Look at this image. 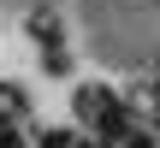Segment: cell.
Returning <instances> with one entry per match:
<instances>
[{
	"instance_id": "5",
	"label": "cell",
	"mask_w": 160,
	"mask_h": 148,
	"mask_svg": "<svg viewBox=\"0 0 160 148\" xmlns=\"http://www.w3.org/2000/svg\"><path fill=\"white\" fill-rule=\"evenodd\" d=\"M24 107H30V95H24L18 83H0V119H18Z\"/></svg>"
},
{
	"instance_id": "4",
	"label": "cell",
	"mask_w": 160,
	"mask_h": 148,
	"mask_svg": "<svg viewBox=\"0 0 160 148\" xmlns=\"http://www.w3.org/2000/svg\"><path fill=\"white\" fill-rule=\"evenodd\" d=\"M30 36H36L42 47H53V42H59V18H53V12H36V18H30Z\"/></svg>"
},
{
	"instance_id": "6",
	"label": "cell",
	"mask_w": 160,
	"mask_h": 148,
	"mask_svg": "<svg viewBox=\"0 0 160 148\" xmlns=\"http://www.w3.org/2000/svg\"><path fill=\"white\" fill-rule=\"evenodd\" d=\"M42 65H48V71H53V77H65V71H71V53H65V47H59V42H53V47H48V53H42Z\"/></svg>"
},
{
	"instance_id": "2",
	"label": "cell",
	"mask_w": 160,
	"mask_h": 148,
	"mask_svg": "<svg viewBox=\"0 0 160 148\" xmlns=\"http://www.w3.org/2000/svg\"><path fill=\"white\" fill-rule=\"evenodd\" d=\"M36 148H95L83 131H71V125H59V131H42V142Z\"/></svg>"
},
{
	"instance_id": "7",
	"label": "cell",
	"mask_w": 160,
	"mask_h": 148,
	"mask_svg": "<svg viewBox=\"0 0 160 148\" xmlns=\"http://www.w3.org/2000/svg\"><path fill=\"white\" fill-rule=\"evenodd\" d=\"M0 148H24V136H12V131H0Z\"/></svg>"
},
{
	"instance_id": "3",
	"label": "cell",
	"mask_w": 160,
	"mask_h": 148,
	"mask_svg": "<svg viewBox=\"0 0 160 148\" xmlns=\"http://www.w3.org/2000/svg\"><path fill=\"white\" fill-rule=\"evenodd\" d=\"M101 148H154V142H148V131H137V125H125V131H113V136H101Z\"/></svg>"
},
{
	"instance_id": "1",
	"label": "cell",
	"mask_w": 160,
	"mask_h": 148,
	"mask_svg": "<svg viewBox=\"0 0 160 148\" xmlns=\"http://www.w3.org/2000/svg\"><path fill=\"white\" fill-rule=\"evenodd\" d=\"M107 107H113V95H107L101 83H83V89H77V119H83V125H95Z\"/></svg>"
}]
</instances>
